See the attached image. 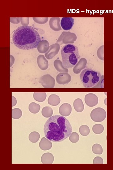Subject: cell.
Returning a JSON list of instances; mask_svg holds the SVG:
<instances>
[{"mask_svg":"<svg viewBox=\"0 0 113 170\" xmlns=\"http://www.w3.org/2000/svg\"><path fill=\"white\" fill-rule=\"evenodd\" d=\"M63 66L66 68H72L77 64L80 59L78 48L72 44L65 45L61 50Z\"/></svg>","mask_w":113,"mask_h":170,"instance_id":"3","label":"cell"},{"mask_svg":"<svg viewBox=\"0 0 113 170\" xmlns=\"http://www.w3.org/2000/svg\"><path fill=\"white\" fill-rule=\"evenodd\" d=\"M12 107H13L17 105V100L14 96H12Z\"/></svg>","mask_w":113,"mask_h":170,"instance_id":"26","label":"cell"},{"mask_svg":"<svg viewBox=\"0 0 113 170\" xmlns=\"http://www.w3.org/2000/svg\"><path fill=\"white\" fill-rule=\"evenodd\" d=\"M42 58H40V56H39L38 59V63L39 66L40 67L42 70H45L47 69L48 66V63L47 61L44 58H42V56H41Z\"/></svg>","mask_w":113,"mask_h":170,"instance_id":"20","label":"cell"},{"mask_svg":"<svg viewBox=\"0 0 113 170\" xmlns=\"http://www.w3.org/2000/svg\"><path fill=\"white\" fill-rule=\"evenodd\" d=\"M12 40L18 48L27 50L37 48L41 39L40 35L33 27L22 26L15 31Z\"/></svg>","mask_w":113,"mask_h":170,"instance_id":"2","label":"cell"},{"mask_svg":"<svg viewBox=\"0 0 113 170\" xmlns=\"http://www.w3.org/2000/svg\"><path fill=\"white\" fill-rule=\"evenodd\" d=\"M94 164H103V160L102 157H95L93 160Z\"/></svg>","mask_w":113,"mask_h":170,"instance_id":"25","label":"cell"},{"mask_svg":"<svg viewBox=\"0 0 113 170\" xmlns=\"http://www.w3.org/2000/svg\"><path fill=\"white\" fill-rule=\"evenodd\" d=\"M73 107L77 112L80 113L82 112L84 109V104L82 100L79 98L75 100L73 102Z\"/></svg>","mask_w":113,"mask_h":170,"instance_id":"14","label":"cell"},{"mask_svg":"<svg viewBox=\"0 0 113 170\" xmlns=\"http://www.w3.org/2000/svg\"><path fill=\"white\" fill-rule=\"evenodd\" d=\"M48 101L50 105L56 106L60 104L61 100L59 96L57 95L53 94L49 96Z\"/></svg>","mask_w":113,"mask_h":170,"instance_id":"13","label":"cell"},{"mask_svg":"<svg viewBox=\"0 0 113 170\" xmlns=\"http://www.w3.org/2000/svg\"><path fill=\"white\" fill-rule=\"evenodd\" d=\"M41 107L39 104L35 102L31 103L29 106V110L31 113L36 114L40 111Z\"/></svg>","mask_w":113,"mask_h":170,"instance_id":"17","label":"cell"},{"mask_svg":"<svg viewBox=\"0 0 113 170\" xmlns=\"http://www.w3.org/2000/svg\"><path fill=\"white\" fill-rule=\"evenodd\" d=\"M42 114L45 118H50L53 115V111L51 107L48 106L45 107L42 110Z\"/></svg>","mask_w":113,"mask_h":170,"instance_id":"16","label":"cell"},{"mask_svg":"<svg viewBox=\"0 0 113 170\" xmlns=\"http://www.w3.org/2000/svg\"><path fill=\"white\" fill-rule=\"evenodd\" d=\"M54 160L53 154L50 153H44L41 158V162L43 164H52L53 163Z\"/></svg>","mask_w":113,"mask_h":170,"instance_id":"12","label":"cell"},{"mask_svg":"<svg viewBox=\"0 0 113 170\" xmlns=\"http://www.w3.org/2000/svg\"><path fill=\"white\" fill-rule=\"evenodd\" d=\"M33 97L36 101L42 102H44L46 99V94L45 92H35L33 94Z\"/></svg>","mask_w":113,"mask_h":170,"instance_id":"15","label":"cell"},{"mask_svg":"<svg viewBox=\"0 0 113 170\" xmlns=\"http://www.w3.org/2000/svg\"><path fill=\"white\" fill-rule=\"evenodd\" d=\"M56 80L58 84H65L71 82V77L68 73H61L57 76Z\"/></svg>","mask_w":113,"mask_h":170,"instance_id":"9","label":"cell"},{"mask_svg":"<svg viewBox=\"0 0 113 170\" xmlns=\"http://www.w3.org/2000/svg\"><path fill=\"white\" fill-rule=\"evenodd\" d=\"M53 144L52 143L46 138L43 137L39 144L40 148L43 150H48L51 149Z\"/></svg>","mask_w":113,"mask_h":170,"instance_id":"11","label":"cell"},{"mask_svg":"<svg viewBox=\"0 0 113 170\" xmlns=\"http://www.w3.org/2000/svg\"><path fill=\"white\" fill-rule=\"evenodd\" d=\"M22 114V111L19 108H15L12 110V117L13 119H17L20 118Z\"/></svg>","mask_w":113,"mask_h":170,"instance_id":"19","label":"cell"},{"mask_svg":"<svg viewBox=\"0 0 113 170\" xmlns=\"http://www.w3.org/2000/svg\"><path fill=\"white\" fill-rule=\"evenodd\" d=\"M45 136L50 141H63L71 135L72 128L68 120L63 116L56 115L50 117L44 126Z\"/></svg>","mask_w":113,"mask_h":170,"instance_id":"1","label":"cell"},{"mask_svg":"<svg viewBox=\"0 0 113 170\" xmlns=\"http://www.w3.org/2000/svg\"><path fill=\"white\" fill-rule=\"evenodd\" d=\"M80 134L83 136L85 137L88 136L90 133V129L89 127L87 125L81 126L79 128Z\"/></svg>","mask_w":113,"mask_h":170,"instance_id":"22","label":"cell"},{"mask_svg":"<svg viewBox=\"0 0 113 170\" xmlns=\"http://www.w3.org/2000/svg\"><path fill=\"white\" fill-rule=\"evenodd\" d=\"M39 82L44 88H53L55 85V80L49 75H45L40 78Z\"/></svg>","mask_w":113,"mask_h":170,"instance_id":"6","label":"cell"},{"mask_svg":"<svg viewBox=\"0 0 113 170\" xmlns=\"http://www.w3.org/2000/svg\"><path fill=\"white\" fill-rule=\"evenodd\" d=\"M93 132L96 134L102 133L104 130V127L101 124H96L93 126Z\"/></svg>","mask_w":113,"mask_h":170,"instance_id":"23","label":"cell"},{"mask_svg":"<svg viewBox=\"0 0 113 170\" xmlns=\"http://www.w3.org/2000/svg\"><path fill=\"white\" fill-rule=\"evenodd\" d=\"M106 116V111L101 107L93 109L91 114V117L92 120L96 122L103 121Z\"/></svg>","mask_w":113,"mask_h":170,"instance_id":"5","label":"cell"},{"mask_svg":"<svg viewBox=\"0 0 113 170\" xmlns=\"http://www.w3.org/2000/svg\"><path fill=\"white\" fill-rule=\"evenodd\" d=\"M80 77L84 87L89 88L94 87L103 79L99 72L89 68L83 70L80 73Z\"/></svg>","mask_w":113,"mask_h":170,"instance_id":"4","label":"cell"},{"mask_svg":"<svg viewBox=\"0 0 113 170\" xmlns=\"http://www.w3.org/2000/svg\"><path fill=\"white\" fill-rule=\"evenodd\" d=\"M79 136L78 134L76 132L72 133L69 136V140L73 143H76L79 141Z\"/></svg>","mask_w":113,"mask_h":170,"instance_id":"24","label":"cell"},{"mask_svg":"<svg viewBox=\"0 0 113 170\" xmlns=\"http://www.w3.org/2000/svg\"><path fill=\"white\" fill-rule=\"evenodd\" d=\"M92 151L93 153L97 155H101L103 153V148L100 145L96 144L92 146Z\"/></svg>","mask_w":113,"mask_h":170,"instance_id":"21","label":"cell"},{"mask_svg":"<svg viewBox=\"0 0 113 170\" xmlns=\"http://www.w3.org/2000/svg\"><path fill=\"white\" fill-rule=\"evenodd\" d=\"M40 137V133L37 131H33L30 133L29 136L30 141L33 143H35L38 141Z\"/></svg>","mask_w":113,"mask_h":170,"instance_id":"18","label":"cell"},{"mask_svg":"<svg viewBox=\"0 0 113 170\" xmlns=\"http://www.w3.org/2000/svg\"><path fill=\"white\" fill-rule=\"evenodd\" d=\"M85 102L87 105L89 107L96 106L98 102V99L95 94L89 93L85 95Z\"/></svg>","mask_w":113,"mask_h":170,"instance_id":"8","label":"cell"},{"mask_svg":"<svg viewBox=\"0 0 113 170\" xmlns=\"http://www.w3.org/2000/svg\"><path fill=\"white\" fill-rule=\"evenodd\" d=\"M59 111L61 115L63 116L67 117L71 114L72 107L68 103H64L60 107Z\"/></svg>","mask_w":113,"mask_h":170,"instance_id":"10","label":"cell"},{"mask_svg":"<svg viewBox=\"0 0 113 170\" xmlns=\"http://www.w3.org/2000/svg\"><path fill=\"white\" fill-rule=\"evenodd\" d=\"M74 24V20L71 17H64L62 18L61 21V26L63 30L68 31L71 30Z\"/></svg>","mask_w":113,"mask_h":170,"instance_id":"7","label":"cell"}]
</instances>
